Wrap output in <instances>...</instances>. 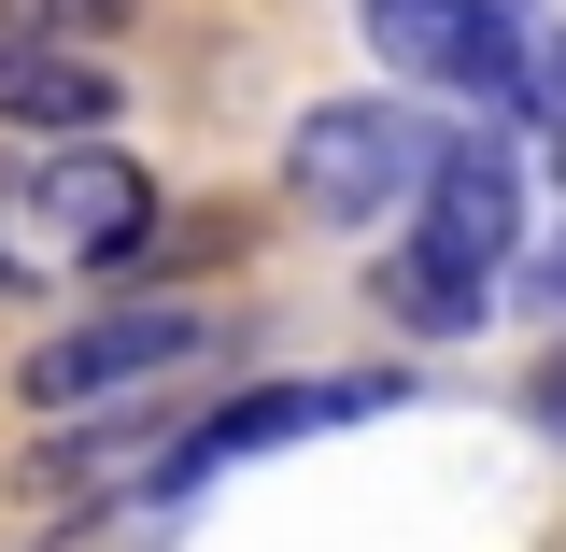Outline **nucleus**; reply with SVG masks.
<instances>
[{"label":"nucleus","mask_w":566,"mask_h":552,"mask_svg":"<svg viewBox=\"0 0 566 552\" xmlns=\"http://www.w3.org/2000/svg\"><path fill=\"white\" fill-rule=\"evenodd\" d=\"M156 212H170V185L128 142H0V312L128 283Z\"/></svg>","instance_id":"1"},{"label":"nucleus","mask_w":566,"mask_h":552,"mask_svg":"<svg viewBox=\"0 0 566 552\" xmlns=\"http://www.w3.org/2000/svg\"><path fill=\"white\" fill-rule=\"evenodd\" d=\"M227 354V312L199 283H99L71 326L14 354V412L29 425H71V412H114V397H170Z\"/></svg>","instance_id":"2"},{"label":"nucleus","mask_w":566,"mask_h":552,"mask_svg":"<svg viewBox=\"0 0 566 552\" xmlns=\"http://www.w3.org/2000/svg\"><path fill=\"white\" fill-rule=\"evenodd\" d=\"M424 170H439V128H424V100H397V85L312 100V114L283 128V156H270L283 227H326V241H354V227H397V212L424 199Z\"/></svg>","instance_id":"3"},{"label":"nucleus","mask_w":566,"mask_h":552,"mask_svg":"<svg viewBox=\"0 0 566 552\" xmlns=\"http://www.w3.org/2000/svg\"><path fill=\"white\" fill-rule=\"evenodd\" d=\"M397 412V368H312V383H241V397H212V412L170 425V454L142 468V496H199L227 482L241 454H283V439H326V425H368Z\"/></svg>","instance_id":"4"},{"label":"nucleus","mask_w":566,"mask_h":552,"mask_svg":"<svg viewBox=\"0 0 566 552\" xmlns=\"http://www.w3.org/2000/svg\"><path fill=\"white\" fill-rule=\"evenodd\" d=\"M368 58L397 71V100H453V114H510L524 85V14L510 0H354Z\"/></svg>","instance_id":"5"},{"label":"nucleus","mask_w":566,"mask_h":552,"mask_svg":"<svg viewBox=\"0 0 566 552\" xmlns=\"http://www.w3.org/2000/svg\"><path fill=\"white\" fill-rule=\"evenodd\" d=\"M170 425H185V397H114V412L43 425V439L14 454V510H43V524H99V510L170 454Z\"/></svg>","instance_id":"6"},{"label":"nucleus","mask_w":566,"mask_h":552,"mask_svg":"<svg viewBox=\"0 0 566 552\" xmlns=\"http://www.w3.org/2000/svg\"><path fill=\"white\" fill-rule=\"evenodd\" d=\"M114 128H128V71H114V43L0 29V142H114Z\"/></svg>","instance_id":"7"},{"label":"nucleus","mask_w":566,"mask_h":552,"mask_svg":"<svg viewBox=\"0 0 566 552\" xmlns=\"http://www.w3.org/2000/svg\"><path fill=\"white\" fill-rule=\"evenodd\" d=\"M411 227L453 241V256H482V270H510V256H524V156L495 128H439V170H424Z\"/></svg>","instance_id":"8"},{"label":"nucleus","mask_w":566,"mask_h":552,"mask_svg":"<svg viewBox=\"0 0 566 552\" xmlns=\"http://www.w3.org/2000/svg\"><path fill=\"white\" fill-rule=\"evenodd\" d=\"M368 312H382V326H397V341H482L495 312H510V270H482V256H453V241H397V256H382V270H368Z\"/></svg>","instance_id":"9"},{"label":"nucleus","mask_w":566,"mask_h":552,"mask_svg":"<svg viewBox=\"0 0 566 552\" xmlns=\"http://www.w3.org/2000/svg\"><path fill=\"white\" fill-rule=\"evenodd\" d=\"M255 241H270L255 212H156L128 283H227V270H255Z\"/></svg>","instance_id":"10"},{"label":"nucleus","mask_w":566,"mask_h":552,"mask_svg":"<svg viewBox=\"0 0 566 552\" xmlns=\"http://www.w3.org/2000/svg\"><path fill=\"white\" fill-rule=\"evenodd\" d=\"M156 0H0V29H43V43H128Z\"/></svg>","instance_id":"11"},{"label":"nucleus","mask_w":566,"mask_h":552,"mask_svg":"<svg viewBox=\"0 0 566 552\" xmlns=\"http://www.w3.org/2000/svg\"><path fill=\"white\" fill-rule=\"evenodd\" d=\"M510 128H566V29H524V85H510Z\"/></svg>","instance_id":"12"},{"label":"nucleus","mask_w":566,"mask_h":552,"mask_svg":"<svg viewBox=\"0 0 566 552\" xmlns=\"http://www.w3.org/2000/svg\"><path fill=\"white\" fill-rule=\"evenodd\" d=\"M510 298H524L538 326H566V212H553V241H524V256H510Z\"/></svg>","instance_id":"13"},{"label":"nucleus","mask_w":566,"mask_h":552,"mask_svg":"<svg viewBox=\"0 0 566 552\" xmlns=\"http://www.w3.org/2000/svg\"><path fill=\"white\" fill-rule=\"evenodd\" d=\"M553 199H566V128H553Z\"/></svg>","instance_id":"14"},{"label":"nucleus","mask_w":566,"mask_h":552,"mask_svg":"<svg viewBox=\"0 0 566 552\" xmlns=\"http://www.w3.org/2000/svg\"><path fill=\"white\" fill-rule=\"evenodd\" d=\"M510 14H524V0H510Z\"/></svg>","instance_id":"15"}]
</instances>
